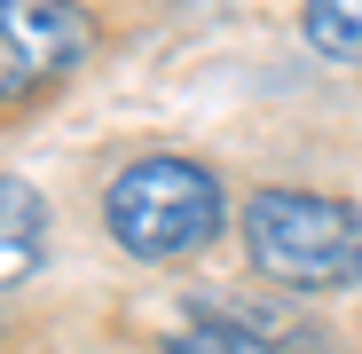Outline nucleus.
I'll return each mask as SVG.
<instances>
[{"instance_id":"f257e3e1","label":"nucleus","mask_w":362,"mask_h":354,"mask_svg":"<svg viewBox=\"0 0 362 354\" xmlns=\"http://www.w3.org/2000/svg\"><path fill=\"white\" fill-rule=\"evenodd\" d=\"M103 228H110V244L127 252V260L165 268V260L205 252L213 236L228 228V189H221L213 165L181 158V150H150V158H134V165L110 173Z\"/></svg>"},{"instance_id":"f03ea898","label":"nucleus","mask_w":362,"mask_h":354,"mask_svg":"<svg viewBox=\"0 0 362 354\" xmlns=\"http://www.w3.org/2000/svg\"><path fill=\"white\" fill-rule=\"evenodd\" d=\"M245 260L284 291H346L362 283V213L323 189H252L245 220Z\"/></svg>"},{"instance_id":"7ed1b4c3","label":"nucleus","mask_w":362,"mask_h":354,"mask_svg":"<svg viewBox=\"0 0 362 354\" xmlns=\"http://www.w3.org/2000/svg\"><path fill=\"white\" fill-rule=\"evenodd\" d=\"M95 55V16L79 0H0V110L64 87Z\"/></svg>"},{"instance_id":"20e7f679","label":"nucleus","mask_w":362,"mask_h":354,"mask_svg":"<svg viewBox=\"0 0 362 354\" xmlns=\"http://www.w3.org/2000/svg\"><path fill=\"white\" fill-rule=\"evenodd\" d=\"M40 244H47V197L16 173H0V291H16L40 268Z\"/></svg>"},{"instance_id":"39448f33","label":"nucleus","mask_w":362,"mask_h":354,"mask_svg":"<svg viewBox=\"0 0 362 354\" xmlns=\"http://www.w3.org/2000/svg\"><path fill=\"white\" fill-rule=\"evenodd\" d=\"M299 40L323 64H362V0H308L299 8Z\"/></svg>"},{"instance_id":"423d86ee","label":"nucleus","mask_w":362,"mask_h":354,"mask_svg":"<svg viewBox=\"0 0 362 354\" xmlns=\"http://www.w3.org/2000/svg\"><path fill=\"white\" fill-rule=\"evenodd\" d=\"M165 354H276L252 323H228V315H197L189 331H173Z\"/></svg>"}]
</instances>
